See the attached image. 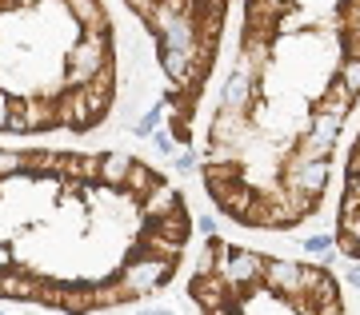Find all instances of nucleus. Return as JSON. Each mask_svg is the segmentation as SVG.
<instances>
[{
	"label": "nucleus",
	"instance_id": "obj_14",
	"mask_svg": "<svg viewBox=\"0 0 360 315\" xmlns=\"http://www.w3.org/2000/svg\"><path fill=\"white\" fill-rule=\"evenodd\" d=\"M132 152H101V172H96V180H101L104 188H120L124 180H129V172H132Z\"/></svg>",
	"mask_w": 360,
	"mask_h": 315
},
{
	"label": "nucleus",
	"instance_id": "obj_36",
	"mask_svg": "<svg viewBox=\"0 0 360 315\" xmlns=\"http://www.w3.org/2000/svg\"><path fill=\"white\" fill-rule=\"evenodd\" d=\"M312 315H348V311L340 307V303H328V307H316Z\"/></svg>",
	"mask_w": 360,
	"mask_h": 315
},
{
	"label": "nucleus",
	"instance_id": "obj_34",
	"mask_svg": "<svg viewBox=\"0 0 360 315\" xmlns=\"http://www.w3.org/2000/svg\"><path fill=\"white\" fill-rule=\"evenodd\" d=\"M8 100H13V92L0 88V132H4V120H8Z\"/></svg>",
	"mask_w": 360,
	"mask_h": 315
},
{
	"label": "nucleus",
	"instance_id": "obj_3",
	"mask_svg": "<svg viewBox=\"0 0 360 315\" xmlns=\"http://www.w3.org/2000/svg\"><path fill=\"white\" fill-rule=\"evenodd\" d=\"M264 291H272L276 300H296V295H304V267L300 264H288V260H269L264 267Z\"/></svg>",
	"mask_w": 360,
	"mask_h": 315
},
{
	"label": "nucleus",
	"instance_id": "obj_11",
	"mask_svg": "<svg viewBox=\"0 0 360 315\" xmlns=\"http://www.w3.org/2000/svg\"><path fill=\"white\" fill-rule=\"evenodd\" d=\"M352 104H356V96H348L345 84H340V80H333V84L316 96V104H312V108H316V116H324V120L345 124V116L352 112Z\"/></svg>",
	"mask_w": 360,
	"mask_h": 315
},
{
	"label": "nucleus",
	"instance_id": "obj_31",
	"mask_svg": "<svg viewBox=\"0 0 360 315\" xmlns=\"http://www.w3.org/2000/svg\"><path fill=\"white\" fill-rule=\"evenodd\" d=\"M153 148L160 152V156H168V152H172V136H168V132H153Z\"/></svg>",
	"mask_w": 360,
	"mask_h": 315
},
{
	"label": "nucleus",
	"instance_id": "obj_17",
	"mask_svg": "<svg viewBox=\"0 0 360 315\" xmlns=\"http://www.w3.org/2000/svg\"><path fill=\"white\" fill-rule=\"evenodd\" d=\"M60 172H65L72 184H89V180H96V172H101V152H89V156L68 152V156H60Z\"/></svg>",
	"mask_w": 360,
	"mask_h": 315
},
{
	"label": "nucleus",
	"instance_id": "obj_38",
	"mask_svg": "<svg viewBox=\"0 0 360 315\" xmlns=\"http://www.w3.org/2000/svg\"><path fill=\"white\" fill-rule=\"evenodd\" d=\"M141 315H172L168 307H153V311H141Z\"/></svg>",
	"mask_w": 360,
	"mask_h": 315
},
{
	"label": "nucleus",
	"instance_id": "obj_1",
	"mask_svg": "<svg viewBox=\"0 0 360 315\" xmlns=\"http://www.w3.org/2000/svg\"><path fill=\"white\" fill-rule=\"evenodd\" d=\"M112 64V36L101 32H80V40L65 56V88H84L92 76Z\"/></svg>",
	"mask_w": 360,
	"mask_h": 315
},
{
	"label": "nucleus",
	"instance_id": "obj_30",
	"mask_svg": "<svg viewBox=\"0 0 360 315\" xmlns=\"http://www.w3.org/2000/svg\"><path fill=\"white\" fill-rule=\"evenodd\" d=\"M345 52L348 60H360V32H345Z\"/></svg>",
	"mask_w": 360,
	"mask_h": 315
},
{
	"label": "nucleus",
	"instance_id": "obj_15",
	"mask_svg": "<svg viewBox=\"0 0 360 315\" xmlns=\"http://www.w3.org/2000/svg\"><path fill=\"white\" fill-rule=\"evenodd\" d=\"M25 128L28 132H49L56 124V104L52 96H25Z\"/></svg>",
	"mask_w": 360,
	"mask_h": 315
},
{
	"label": "nucleus",
	"instance_id": "obj_6",
	"mask_svg": "<svg viewBox=\"0 0 360 315\" xmlns=\"http://www.w3.org/2000/svg\"><path fill=\"white\" fill-rule=\"evenodd\" d=\"M328 176H333V164H328V160H316V164H304L300 172H281V188L321 196V192L328 188Z\"/></svg>",
	"mask_w": 360,
	"mask_h": 315
},
{
	"label": "nucleus",
	"instance_id": "obj_7",
	"mask_svg": "<svg viewBox=\"0 0 360 315\" xmlns=\"http://www.w3.org/2000/svg\"><path fill=\"white\" fill-rule=\"evenodd\" d=\"M245 136H248L245 112H236V108H220V104H217V116H212V140H208V144H220V148H236V144H240Z\"/></svg>",
	"mask_w": 360,
	"mask_h": 315
},
{
	"label": "nucleus",
	"instance_id": "obj_24",
	"mask_svg": "<svg viewBox=\"0 0 360 315\" xmlns=\"http://www.w3.org/2000/svg\"><path fill=\"white\" fill-rule=\"evenodd\" d=\"M336 136H340V124H336V120H324V116H316V120H312V128L304 132V140H312V144H316V148H324V152L336 148Z\"/></svg>",
	"mask_w": 360,
	"mask_h": 315
},
{
	"label": "nucleus",
	"instance_id": "obj_19",
	"mask_svg": "<svg viewBox=\"0 0 360 315\" xmlns=\"http://www.w3.org/2000/svg\"><path fill=\"white\" fill-rule=\"evenodd\" d=\"M188 212L184 208H176V212H168V215H160V220H153L148 224V232L153 236H160V240H172V243H184L188 240Z\"/></svg>",
	"mask_w": 360,
	"mask_h": 315
},
{
	"label": "nucleus",
	"instance_id": "obj_27",
	"mask_svg": "<svg viewBox=\"0 0 360 315\" xmlns=\"http://www.w3.org/2000/svg\"><path fill=\"white\" fill-rule=\"evenodd\" d=\"M160 116H165V112H160V104H156L153 112H144L141 120H136V124H132V132H136V136H153L156 128H160Z\"/></svg>",
	"mask_w": 360,
	"mask_h": 315
},
{
	"label": "nucleus",
	"instance_id": "obj_9",
	"mask_svg": "<svg viewBox=\"0 0 360 315\" xmlns=\"http://www.w3.org/2000/svg\"><path fill=\"white\" fill-rule=\"evenodd\" d=\"M65 8L72 13L80 32H101V36H112L108 28V13H104L101 0H65Z\"/></svg>",
	"mask_w": 360,
	"mask_h": 315
},
{
	"label": "nucleus",
	"instance_id": "obj_35",
	"mask_svg": "<svg viewBox=\"0 0 360 315\" xmlns=\"http://www.w3.org/2000/svg\"><path fill=\"white\" fill-rule=\"evenodd\" d=\"M360 176V140H356V148H352V156H348V180Z\"/></svg>",
	"mask_w": 360,
	"mask_h": 315
},
{
	"label": "nucleus",
	"instance_id": "obj_37",
	"mask_svg": "<svg viewBox=\"0 0 360 315\" xmlns=\"http://www.w3.org/2000/svg\"><path fill=\"white\" fill-rule=\"evenodd\" d=\"M200 232H205V236H217V220H212V215H200Z\"/></svg>",
	"mask_w": 360,
	"mask_h": 315
},
{
	"label": "nucleus",
	"instance_id": "obj_13",
	"mask_svg": "<svg viewBox=\"0 0 360 315\" xmlns=\"http://www.w3.org/2000/svg\"><path fill=\"white\" fill-rule=\"evenodd\" d=\"M176 208H184V200H180V192L172 188V184H156V188L141 200V212H144L148 224L160 220V215H168V212H176Z\"/></svg>",
	"mask_w": 360,
	"mask_h": 315
},
{
	"label": "nucleus",
	"instance_id": "obj_4",
	"mask_svg": "<svg viewBox=\"0 0 360 315\" xmlns=\"http://www.w3.org/2000/svg\"><path fill=\"white\" fill-rule=\"evenodd\" d=\"M52 104H56V124L72 128V132H89L92 128V116L84 108V92L80 88H60L52 96Z\"/></svg>",
	"mask_w": 360,
	"mask_h": 315
},
{
	"label": "nucleus",
	"instance_id": "obj_29",
	"mask_svg": "<svg viewBox=\"0 0 360 315\" xmlns=\"http://www.w3.org/2000/svg\"><path fill=\"white\" fill-rule=\"evenodd\" d=\"M124 4H129L141 20H148V16H153V8H156V0H124Z\"/></svg>",
	"mask_w": 360,
	"mask_h": 315
},
{
	"label": "nucleus",
	"instance_id": "obj_5",
	"mask_svg": "<svg viewBox=\"0 0 360 315\" xmlns=\"http://www.w3.org/2000/svg\"><path fill=\"white\" fill-rule=\"evenodd\" d=\"M304 300H309L312 311L328 307V303H340V279H333L328 267H304Z\"/></svg>",
	"mask_w": 360,
	"mask_h": 315
},
{
	"label": "nucleus",
	"instance_id": "obj_40",
	"mask_svg": "<svg viewBox=\"0 0 360 315\" xmlns=\"http://www.w3.org/2000/svg\"><path fill=\"white\" fill-rule=\"evenodd\" d=\"M8 4H13V0H4V8H8Z\"/></svg>",
	"mask_w": 360,
	"mask_h": 315
},
{
	"label": "nucleus",
	"instance_id": "obj_26",
	"mask_svg": "<svg viewBox=\"0 0 360 315\" xmlns=\"http://www.w3.org/2000/svg\"><path fill=\"white\" fill-rule=\"evenodd\" d=\"M16 172H25V152H16V148H0V180L16 176Z\"/></svg>",
	"mask_w": 360,
	"mask_h": 315
},
{
	"label": "nucleus",
	"instance_id": "obj_8",
	"mask_svg": "<svg viewBox=\"0 0 360 315\" xmlns=\"http://www.w3.org/2000/svg\"><path fill=\"white\" fill-rule=\"evenodd\" d=\"M156 52L160 48H172V52H193L196 48V20L193 16H172L165 25L160 36H153Z\"/></svg>",
	"mask_w": 360,
	"mask_h": 315
},
{
	"label": "nucleus",
	"instance_id": "obj_25",
	"mask_svg": "<svg viewBox=\"0 0 360 315\" xmlns=\"http://www.w3.org/2000/svg\"><path fill=\"white\" fill-rule=\"evenodd\" d=\"M336 80L345 84L348 96H360V60H345L336 68Z\"/></svg>",
	"mask_w": 360,
	"mask_h": 315
},
{
	"label": "nucleus",
	"instance_id": "obj_23",
	"mask_svg": "<svg viewBox=\"0 0 360 315\" xmlns=\"http://www.w3.org/2000/svg\"><path fill=\"white\" fill-rule=\"evenodd\" d=\"M156 184H165V176H156L153 168H144V164H132V172H129V180H124V188L136 196V200H144L148 192L156 188Z\"/></svg>",
	"mask_w": 360,
	"mask_h": 315
},
{
	"label": "nucleus",
	"instance_id": "obj_12",
	"mask_svg": "<svg viewBox=\"0 0 360 315\" xmlns=\"http://www.w3.org/2000/svg\"><path fill=\"white\" fill-rule=\"evenodd\" d=\"M193 300L205 307V311H220V307H232V295L224 288V279L220 276H200L193 279Z\"/></svg>",
	"mask_w": 360,
	"mask_h": 315
},
{
	"label": "nucleus",
	"instance_id": "obj_10",
	"mask_svg": "<svg viewBox=\"0 0 360 315\" xmlns=\"http://www.w3.org/2000/svg\"><path fill=\"white\" fill-rule=\"evenodd\" d=\"M276 20H281V13H276V8L248 0V8H245V36L272 44V40H276Z\"/></svg>",
	"mask_w": 360,
	"mask_h": 315
},
{
	"label": "nucleus",
	"instance_id": "obj_16",
	"mask_svg": "<svg viewBox=\"0 0 360 315\" xmlns=\"http://www.w3.org/2000/svg\"><path fill=\"white\" fill-rule=\"evenodd\" d=\"M252 92H257V84L248 80L240 68L229 76V84H224V92H220V108H236V112H248V104H252Z\"/></svg>",
	"mask_w": 360,
	"mask_h": 315
},
{
	"label": "nucleus",
	"instance_id": "obj_41",
	"mask_svg": "<svg viewBox=\"0 0 360 315\" xmlns=\"http://www.w3.org/2000/svg\"><path fill=\"white\" fill-rule=\"evenodd\" d=\"M60 4H65V0H60Z\"/></svg>",
	"mask_w": 360,
	"mask_h": 315
},
{
	"label": "nucleus",
	"instance_id": "obj_32",
	"mask_svg": "<svg viewBox=\"0 0 360 315\" xmlns=\"http://www.w3.org/2000/svg\"><path fill=\"white\" fill-rule=\"evenodd\" d=\"M345 283L360 291V264H345Z\"/></svg>",
	"mask_w": 360,
	"mask_h": 315
},
{
	"label": "nucleus",
	"instance_id": "obj_21",
	"mask_svg": "<svg viewBox=\"0 0 360 315\" xmlns=\"http://www.w3.org/2000/svg\"><path fill=\"white\" fill-rule=\"evenodd\" d=\"M132 300L129 291H124V283L120 279H96L92 283V307H116V303Z\"/></svg>",
	"mask_w": 360,
	"mask_h": 315
},
{
	"label": "nucleus",
	"instance_id": "obj_20",
	"mask_svg": "<svg viewBox=\"0 0 360 315\" xmlns=\"http://www.w3.org/2000/svg\"><path fill=\"white\" fill-rule=\"evenodd\" d=\"M40 276H28V272H0V295L8 300H37Z\"/></svg>",
	"mask_w": 360,
	"mask_h": 315
},
{
	"label": "nucleus",
	"instance_id": "obj_28",
	"mask_svg": "<svg viewBox=\"0 0 360 315\" xmlns=\"http://www.w3.org/2000/svg\"><path fill=\"white\" fill-rule=\"evenodd\" d=\"M172 164H176V172H196V164H200V156H196V152H180V156L172 160Z\"/></svg>",
	"mask_w": 360,
	"mask_h": 315
},
{
	"label": "nucleus",
	"instance_id": "obj_33",
	"mask_svg": "<svg viewBox=\"0 0 360 315\" xmlns=\"http://www.w3.org/2000/svg\"><path fill=\"white\" fill-rule=\"evenodd\" d=\"M13 264H16V252L8 248V243H0V272H8Z\"/></svg>",
	"mask_w": 360,
	"mask_h": 315
},
{
	"label": "nucleus",
	"instance_id": "obj_42",
	"mask_svg": "<svg viewBox=\"0 0 360 315\" xmlns=\"http://www.w3.org/2000/svg\"><path fill=\"white\" fill-rule=\"evenodd\" d=\"M0 315H4V311H0Z\"/></svg>",
	"mask_w": 360,
	"mask_h": 315
},
{
	"label": "nucleus",
	"instance_id": "obj_39",
	"mask_svg": "<svg viewBox=\"0 0 360 315\" xmlns=\"http://www.w3.org/2000/svg\"><path fill=\"white\" fill-rule=\"evenodd\" d=\"M0 13H4V0H0Z\"/></svg>",
	"mask_w": 360,
	"mask_h": 315
},
{
	"label": "nucleus",
	"instance_id": "obj_2",
	"mask_svg": "<svg viewBox=\"0 0 360 315\" xmlns=\"http://www.w3.org/2000/svg\"><path fill=\"white\" fill-rule=\"evenodd\" d=\"M168 276H172V267L160 264V260H124V267H120L116 279H120L124 291L136 300V295H148L153 288H165Z\"/></svg>",
	"mask_w": 360,
	"mask_h": 315
},
{
	"label": "nucleus",
	"instance_id": "obj_22",
	"mask_svg": "<svg viewBox=\"0 0 360 315\" xmlns=\"http://www.w3.org/2000/svg\"><path fill=\"white\" fill-rule=\"evenodd\" d=\"M25 172H28V176H49V172H60V152H49V148L25 152Z\"/></svg>",
	"mask_w": 360,
	"mask_h": 315
},
{
	"label": "nucleus",
	"instance_id": "obj_18",
	"mask_svg": "<svg viewBox=\"0 0 360 315\" xmlns=\"http://www.w3.org/2000/svg\"><path fill=\"white\" fill-rule=\"evenodd\" d=\"M257 200V192H252V184L248 180H236V184H229V188L217 196V208L220 212H229L232 220H240V215L248 212V203Z\"/></svg>",
	"mask_w": 360,
	"mask_h": 315
}]
</instances>
